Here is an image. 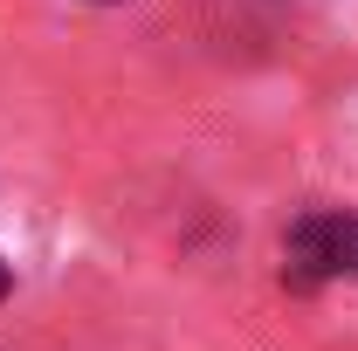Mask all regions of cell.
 <instances>
[{"label":"cell","instance_id":"obj_1","mask_svg":"<svg viewBox=\"0 0 358 351\" xmlns=\"http://www.w3.org/2000/svg\"><path fill=\"white\" fill-rule=\"evenodd\" d=\"M289 289H317L331 275H358V220L352 214H303L282 241Z\"/></svg>","mask_w":358,"mask_h":351},{"label":"cell","instance_id":"obj_2","mask_svg":"<svg viewBox=\"0 0 358 351\" xmlns=\"http://www.w3.org/2000/svg\"><path fill=\"white\" fill-rule=\"evenodd\" d=\"M7 289H14V275H7V262H0V303H7Z\"/></svg>","mask_w":358,"mask_h":351}]
</instances>
